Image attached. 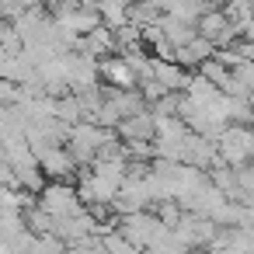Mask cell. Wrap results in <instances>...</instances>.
Masks as SVG:
<instances>
[{
  "label": "cell",
  "instance_id": "7a4b0ae2",
  "mask_svg": "<svg viewBox=\"0 0 254 254\" xmlns=\"http://www.w3.org/2000/svg\"><path fill=\"white\" fill-rule=\"evenodd\" d=\"M39 209H46L53 216V226L63 223V219H73V216H84V202L77 198V188L63 185V181H53L42 188L39 195Z\"/></svg>",
  "mask_w": 254,
  "mask_h": 254
},
{
  "label": "cell",
  "instance_id": "5b68a950",
  "mask_svg": "<svg viewBox=\"0 0 254 254\" xmlns=\"http://www.w3.org/2000/svg\"><path fill=\"white\" fill-rule=\"evenodd\" d=\"M35 160H39V167H42V174H46V178L63 181V185H66V178H70V174H73V167H77V160L70 157V150H66V146H53V150L39 153Z\"/></svg>",
  "mask_w": 254,
  "mask_h": 254
},
{
  "label": "cell",
  "instance_id": "6da1fadb",
  "mask_svg": "<svg viewBox=\"0 0 254 254\" xmlns=\"http://www.w3.org/2000/svg\"><path fill=\"white\" fill-rule=\"evenodd\" d=\"M216 157L226 167L240 171L247 160H254V129H247V126H226L216 136Z\"/></svg>",
  "mask_w": 254,
  "mask_h": 254
},
{
  "label": "cell",
  "instance_id": "3957f363",
  "mask_svg": "<svg viewBox=\"0 0 254 254\" xmlns=\"http://www.w3.org/2000/svg\"><path fill=\"white\" fill-rule=\"evenodd\" d=\"M119 188H122L119 181H112V178H105V174H98V171H87V174L80 178V185H77V198H80L84 205L105 209V205L115 202Z\"/></svg>",
  "mask_w": 254,
  "mask_h": 254
},
{
  "label": "cell",
  "instance_id": "277c9868",
  "mask_svg": "<svg viewBox=\"0 0 254 254\" xmlns=\"http://www.w3.org/2000/svg\"><path fill=\"white\" fill-rule=\"evenodd\" d=\"M98 73L108 80L112 91H136V84H139V77H136V70L129 66L126 56H108V60H101V63H98Z\"/></svg>",
  "mask_w": 254,
  "mask_h": 254
},
{
  "label": "cell",
  "instance_id": "8992f818",
  "mask_svg": "<svg viewBox=\"0 0 254 254\" xmlns=\"http://www.w3.org/2000/svg\"><path fill=\"white\" fill-rule=\"evenodd\" d=\"M150 80H157L167 94H174V91H185L188 87V70H181L178 63H171V60H153L150 63Z\"/></svg>",
  "mask_w": 254,
  "mask_h": 254
}]
</instances>
